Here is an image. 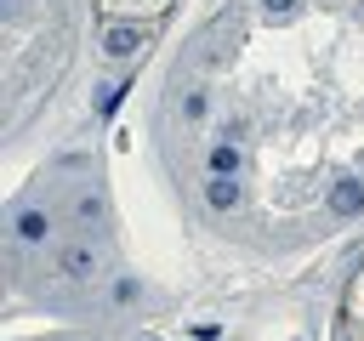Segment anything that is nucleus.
<instances>
[{
	"label": "nucleus",
	"instance_id": "obj_1",
	"mask_svg": "<svg viewBox=\"0 0 364 341\" xmlns=\"http://www.w3.org/2000/svg\"><path fill=\"white\" fill-rule=\"evenodd\" d=\"M148 45V28H136V23H108L102 28V51L108 57H131V51H142Z\"/></svg>",
	"mask_w": 364,
	"mask_h": 341
},
{
	"label": "nucleus",
	"instance_id": "obj_2",
	"mask_svg": "<svg viewBox=\"0 0 364 341\" xmlns=\"http://www.w3.org/2000/svg\"><path fill=\"white\" fill-rule=\"evenodd\" d=\"M57 267H63V278H91L97 273V250L68 244V250H57Z\"/></svg>",
	"mask_w": 364,
	"mask_h": 341
},
{
	"label": "nucleus",
	"instance_id": "obj_3",
	"mask_svg": "<svg viewBox=\"0 0 364 341\" xmlns=\"http://www.w3.org/2000/svg\"><path fill=\"white\" fill-rule=\"evenodd\" d=\"M205 205H210V210H233V205H239V182H233V176H210V182H205Z\"/></svg>",
	"mask_w": 364,
	"mask_h": 341
},
{
	"label": "nucleus",
	"instance_id": "obj_4",
	"mask_svg": "<svg viewBox=\"0 0 364 341\" xmlns=\"http://www.w3.org/2000/svg\"><path fill=\"white\" fill-rule=\"evenodd\" d=\"M330 210L336 216H353V210H364V182H336V193H330Z\"/></svg>",
	"mask_w": 364,
	"mask_h": 341
},
{
	"label": "nucleus",
	"instance_id": "obj_5",
	"mask_svg": "<svg viewBox=\"0 0 364 341\" xmlns=\"http://www.w3.org/2000/svg\"><path fill=\"white\" fill-rule=\"evenodd\" d=\"M46 233H51V216L46 210H17V239L23 244H40Z\"/></svg>",
	"mask_w": 364,
	"mask_h": 341
},
{
	"label": "nucleus",
	"instance_id": "obj_6",
	"mask_svg": "<svg viewBox=\"0 0 364 341\" xmlns=\"http://www.w3.org/2000/svg\"><path fill=\"white\" fill-rule=\"evenodd\" d=\"M233 170H239V148L233 142H216L210 148V176H233Z\"/></svg>",
	"mask_w": 364,
	"mask_h": 341
},
{
	"label": "nucleus",
	"instance_id": "obj_7",
	"mask_svg": "<svg viewBox=\"0 0 364 341\" xmlns=\"http://www.w3.org/2000/svg\"><path fill=\"white\" fill-rule=\"evenodd\" d=\"M119 97H125V85H114V91H102V97H97V114H114V108H119Z\"/></svg>",
	"mask_w": 364,
	"mask_h": 341
},
{
	"label": "nucleus",
	"instance_id": "obj_8",
	"mask_svg": "<svg viewBox=\"0 0 364 341\" xmlns=\"http://www.w3.org/2000/svg\"><path fill=\"white\" fill-rule=\"evenodd\" d=\"M182 114H188V119H205V91H188V102H182Z\"/></svg>",
	"mask_w": 364,
	"mask_h": 341
},
{
	"label": "nucleus",
	"instance_id": "obj_9",
	"mask_svg": "<svg viewBox=\"0 0 364 341\" xmlns=\"http://www.w3.org/2000/svg\"><path fill=\"white\" fill-rule=\"evenodd\" d=\"M262 6H267L273 17H290V11H296V0H262Z\"/></svg>",
	"mask_w": 364,
	"mask_h": 341
}]
</instances>
